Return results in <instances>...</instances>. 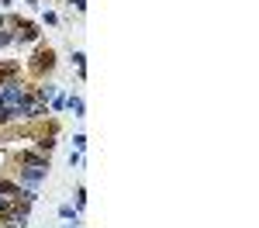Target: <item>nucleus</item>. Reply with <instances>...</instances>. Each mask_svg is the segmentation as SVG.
I'll list each match as a JSON object with an SVG mask.
<instances>
[{
  "label": "nucleus",
  "instance_id": "1",
  "mask_svg": "<svg viewBox=\"0 0 259 228\" xmlns=\"http://www.w3.org/2000/svg\"><path fill=\"white\" fill-rule=\"evenodd\" d=\"M35 59H38V63H35L38 70H52V52H49V49H45V52H38Z\"/></svg>",
  "mask_w": 259,
  "mask_h": 228
}]
</instances>
